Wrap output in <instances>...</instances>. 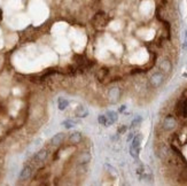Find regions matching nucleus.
I'll return each mask as SVG.
<instances>
[{"label": "nucleus", "instance_id": "nucleus-1", "mask_svg": "<svg viewBox=\"0 0 187 186\" xmlns=\"http://www.w3.org/2000/svg\"><path fill=\"white\" fill-rule=\"evenodd\" d=\"M176 126H177V121H176V118H175L173 116L169 115V116L164 117V120H163V122H162V127H163V130H165V131H171V130H173Z\"/></svg>", "mask_w": 187, "mask_h": 186}, {"label": "nucleus", "instance_id": "nucleus-2", "mask_svg": "<svg viewBox=\"0 0 187 186\" xmlns=\"http://www.w3.org/2000/svg\"><path fill=\"white\" fill-rule=\"evenodd\" d=\"M121 98V89L118 86H113L108 91V100L110 103H116Z\"/></svg>", "mask_w": 187, "mask_h": 186}, {"label": "nucleus", "instance_id": "nucleus-3", "mask_svg": "<svg viewBox=\"0 0 187 186\" xmlns=\"http://www.w3.org/2000/svg\"><path fill=\"white\" fill-rule=\"evenodd\" d=\"M164 75H163V72H155V74H153L152 75V77H151V79H149V82H151V85L153 86V87H160L162 84H163V82H164Z\"/></svg>", "mask_w": 187, "mask_h": 186}, {"label": "nucleus", "instance_id": "nucleus-4", "mask_svg": "<svg viewBox=\"0 0 187 186\" xmlns=\"http://www.w3.org/2000/svg\"><path fill=\"white\" fill-rule=\"evenodd\" d=\"M47 156H48V152H47V149L43 148V149H39L36 154L33 155L32 161H33L34 163H41V162H44V161L47 158Z\"/></svg>", "mask_w": 187, "mask_h": 186}, {"label": "nucleus", "instance_id": "nucleus-5", "mask_svg": "<svg viewBox=\"0 0 187 186\" xmlns=\"http://www.w3.org/2000/svg\"><path fill=\"white\" fill-rule=\"evenodd\" d=\"M32 171H33V169H32L31 165H25V167L21 170L20 176H19V179H20V180H22V182H24V180L29 179V178L32 176Z\"/></svg>", "mask_w": 187, "mask_h": 186}, {"label": "nucleus", "instance_id": "nucleus-6", "mask_svg": "<svg viewBox=\"0 0 187 186\" xmlns=\"http://www.w3.org/2000/svg\"><path fill=\"white\" fill-rule=\"evenodd\" d=\"M177 113L182 117H187V99H183L177 105Z\"/></svg>", "mask_w": 187, "mask_h": 186}, {"label": "nucleus", "instance_id": "nucleus-7", "mask_svg": "<svg viewBox=\"0 0 187 186\" xmlns=\"http://www.w3.org/2000/svg\"><path fill=\"white\" fill-rule=\"evenodd\" d=\"M64 138H65V134H64L63 132L56 133L54 137H52V139H51V145H52V146H59V145H61L62 141L64 140Z\"/></svg>", "mask_w": 187, "mask_h": 186}, {"label": "nucleus", "instance_id": "nucleus-8", "mask_svg": "<svg viewBox=\"0 0 187 186\" xmlns=\"http://www.w3.org/2000/svg\"><path fill=\"white\" fill-rule=\"evenodd\" d=\"M106 117H107V126H109V125H111V124L116 123V122H117V120H118L117 113H116V112H113V110L107 112Z\"/></svg>", "mask_w": 187, "mask_h": 186}, {"label": "nucleus", "instance_id": "nucleus-9", "mask_svg": "<svg viewBox=\"0 0 187 186\" xmlns=\"http://www.w3.org/2000/svg\"><path fill=\"white\" fill-rule=\"evenodd\" d=\"M160 69L162 71H164V72H170L171 69H172V64H171V62L169 61L168 59H164L160 63Z\"/></svg>", "mask_w": 187, "mask_h": 186}, {"label": "nucleus", "instance_id": "nucleus-10", "mask_svg": "<svg viewBox=\"0 0 187 186\" xmlns=\"http://www.w3.org/2000/svg\"><path fill=\"white\" fill-rule=\"evenodd\" d=\"M82 140V133L80 132H74L69 137V143L71 144H78Z\"/></svg>", "mask_w": 187, "mask_h": 186}, {"label": "nucleus", "instance_id": "nucleus-11", "mask_svg": "<svg viewBox=\"0 0 187 186\" xmlns=\"http://www.w3.org/2000/svg\"><path fill=\"white\" fill-rule=\"evenodd\" d=\"M90 160H91V154L89 152H85L78 157V163L79 164H85V163L90 162Z\"/></svg>", "mask_w": 187, "mask_h": 186}, {"label": "nucleus", "instance_id": "nucleus-12", "mask_svg": "<svg viewBox=\"0 0 187 186\" xmlns=\"http://www.w3.org/2000/svg\"><path fill=\"white\" fill-rule=\"evenodd\" d=\"M76 124H77V121H75L72 118H68V120H65V121L62 122V125L65 129H72V127L76 126Z\"/></svg>", "mask_w": 187, "mask_h": 186}, {"label": "nucleus", "instance_id": "nucleus-13", "mask_svg": "<svg viewBox=\"0 0 187 186\" xmlns=\"http://www.w3.org/2000/svg\"><path fill=\"white\" fill-rule=\"evenodd\" d=\"M89 114V112L83 107V106H79L77 109H76V115L78 117H86V115Z\"/></svg>", "mask_w": 187, "mask_h": 186}, {"label": "nucleus", "instance_id": "nucleus-14", "mask_svg": "<svg viewBox=\"0 0 187 186\" xmlns=\"http://www.w3.org/2000/svg\"><path fill=\"white\" fill-rule=\"evenodd\" d=\"M68 105H69V102H68V100H65L64 98H60L59 101H58V107H59L60 110H64V109L68 107Z\"/></svg>", "mask_w": 187, "mask_h": 186}, {"label": "nucleus", "instance_id": "nucleus-15", "mask_svg": "<svg viewBox=\"0 0 187 186\" xmlns=\"http://www.w3.org/2000/svg\"><path fill=\"white\" fill-rule=\"evenodd\" d=\"M139 152H140V147H133V146H130V154H131L132 157L138 158V157H139Z\"/></svg>", "mask_w": 187, "mask_h": 186}, {"label": "nucleus", "instance_id": "nucleus-16", "mask_svg": "<svg viewBox=\"0 0 187 186\" xmlns=\"http://www.w3.org/2000/svg\"><path fill=\"white\" fill-rule=\"evenodd\" d=\"M140 143H141V136H140V134L134 136L131 146H133V147H140Z\"/></svg>", "mask_w": 187, "mask_h": 186}, {"label": "nucleus", "instance_id": "nucleus-17", "mask_svg": "<svg viewBox=\"0 0 187 186\" xmlns=\"http://www.w3.org/2000/svg\"><path fill=\"white\" fill-rule=\"evenodd\" d=\"M98 122L101 124V125L107 126V117H106V115H100L98 117Z\"/></svg>", "mask_w": 187, "mask_h": 186}, {"label": "nucleus", "instance_id": "nucleus-18", "mask_svg": "<svg viewBox=\"0 0 187 186\" xmlns=\"http://www.w3.org/2000/svg\"><path fill=\"white\" fill-rule=\"evenodd\" d=\"M141 121H142V118H141V116H137L133 121H132V126L134 127V126H137V125H139V124L141 123Z\"/></svg>", "mask_w": 187, "mask_h": 186}, {"label": "nucleus", "instance_id": "nucleus-19", "mask_svg": "<svg viewBox=\"0 0 187 186\" xmlns=\"http://www.w3.org/2000/svg\"><path fill=\"white\" fill-rule=\"evenodd\" d=\"M107 75H108V70H106V69L100 70V74H99V78H100V81H102Z\"/></svg>", "mask_w": 187, "mask_h": 186}, {"label": "nucleus", "instance_id": "nucleus-20", "mask_svg": "<svg viewBox=\"0 0 187 186\" xmlns=\"http://www.w3.org/2000/svg\"><path fill=\"white\" fill-rule=\"evenodd\" d=\"M126 129H127V127H126L125 125H122V126L118 129V133H120V134H121V133H124L125 131H126Z\"/></svg>", "mask_w": 187, "mask_h": 186}, {"label": "nucleus", "instance_id": "nucleus-21", "mask_svg": "<svg viewBox=\"0 0 187 186\" xmlns=\"http://www.w3.org/2000/svg\"><path fill=\"white\" fill-rule=\"evenodd\" d=\"M183 48H184V50H187V32H185V40H184Z\"/></svg>", "mask_w": 187, "mask_h": 186}, {"label": "nucleus", "instance_id": "nucleus-22", "mask_svg": "<svg viewBox=\"0 0 187 186\" xmlns=\"http://www.w3.org/2000/svg\"><path fill=\"white\" fill-rule=\"evenodd\" d=\"M125 109H126V106H122V107H121V108H120V112H121V113H122V112H124Z\"/></svg>", "mask_w": 187, "mask_h": 186}]
</instances>
